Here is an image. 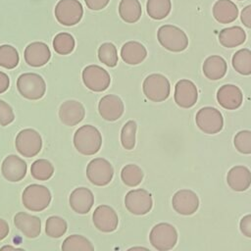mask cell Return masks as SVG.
<instances>
[{
  "instance_id": "6da1fadb",
  "label": "cell",
  "mask_w": 251,
  "mask_h": 251,
  "mask_svg": "<svg viewBox=\"0 0 251 251\" xmlns=\"http://www.w3.org/2000/svg\"><path fill=\"white\" fill-rule=\"evenodd\" d=\"M74 145L82 155H94L100 150L102 145L101 133L95 126L84 125L75 130Z\"/></svg>"
},
{
  "instance_id": "7a4b0ae2",
  "label": "cell",
  "mask_w": 251,
  "mask_h": 251,
  "mask_svg": "<svg viewBox=\"0 0 251 251\" xmlns=\"http://www.w3.org/2000/svg\"><path fill=\"white\" fill-rule=\"evenodd\" d=\"M159 43L172 52H181L188 46V38L185 32L173 25H164L157 31Z\"/></svg>"
},
{
  "instance_id": "3957f363",
  "label": "cell",
  "mask_w": 251,
  "mask_h": 251,
  "mask_svg": "<svg viewBox=\"0 0 251 251\" xmlns=\"http://www.w3.org/2000/svg\"><path fill=\"white\" fill-rule=\"evenodd\" d=\"M17 88L23 97L28 100H38L45 94L46 83L40 75L25 73L18 77Z\"/></svg>"
},
{
  "instance_id": "277c9868",
  "label": "cell",
  "mask_w": 251,
  "mask_h": 251,
  "mask_svg": "<svg viewBox=\"0 0 251 251\" xmlns=\"http://www.w3.org/2000/svg\"><path fill=\"white\" fill-rule=\"evenodd\" d=\"M149 241L151 245L159 251L171 250L176 244L177 231L171 224H157L150 230Z\"/></svg>"
},
{
  "instance_id": "5b68a950",
  "label": "cell",
  "mask_w": 251,
  "mask_h": 251,
  "mask_svg": "<svg viewBox=\"0 0 251 251\" xmlns=\"http://www.w3.org/2000/svg\"><path fill=\"white\" fill-rule=\"evenodd\" d=\"M24 206L32 212H40L46 209L51 202L50 190L40 184L26 186L22 195Z\"/></svg>"
},
{
  "instance_id": "8992f818",
  "label": "cell",
  "mask_w": 251,
  "mask_h": 251,
  "mask_svg": "<svg viewBox=\"0 0 251 251\" xmlns=\"http://www.w3.org/2000/svg\"><path fill=\"white\" fill-rule=\"evenodd\" d=\"M142 90L144 95L153 102L165 101L171 91V84L169 79L161 74H152L146 76L142 83Z\"/></svg>"
},
{
  "instance_id": "52a82bcc",
  "label": "cell",
  "mask_w": 251,
  "mask_h": 251,
  "mask_svg": "<svg viewBox=\"0 0 251 251\" xmlns=\"http://www.w3.org/2000/svg\"><path fill=\"white\" fill-rule=\"evenodd\" d=\"M15 145L17 151L22 156L31 158L40 152L42 139L36 130L32 128H25L17 134Z\"/></svg>"
},
{
  "instance_id": "ba28073f",
  "label": "cell",
  "mask_w": 251,
  "mask_h": 251,
  "mask_svg": "<svg viewBox=\"0 0 251 251\" xmlns=\"http://www.w3.org/2000/svg\"><path fill=\"white\" fill-rule=\"evenodd\" d=\"M198 128L207 134H216L223 129L224 118L222 113L214 107H203L195 116Z\"/></svg>"
},
{
  "instance_id": "9c48e42d",
  "label": "cell",
  "mask_w": 251,
  "mask_h": 251,
  "mask_svg": "<svg viewBox=\"0 0 251 251\" xmlns=\"http://www.w3.org/2000/svg\"><path fill=\"white\" fill-rule=\"evenodd\" d=\"M54 13L61 25L72 26L80 22L83 16V8L78 0H60Z\"/></svg>"
},
{
  "instance_id": "30bf717a",
  "label": "cell",
  "mask_w": 251,
  "mask_h": 251,
  "mask_svg": "<svg viewBox=\"0 0 251 251\" xmlns=\"http://www.w3.org/2000/svg\"><path fill=\"white\" fill-rule=\"evenodd\" d=\"M114 168L109 161L104 158L91 160L86 167V176L88 180L97 186H105L112 180Z\"/></svg>"
},
{
  "instance_id": "8fae6325",
  "label": "cell",
  "mask_w": 251,
  "mask_h": 251,
  "mask_svg": "<svg viewBox=\"0 0 251 251\" xmlns=\"http://www.w3.org/2000/svg\"><path fill=\"white\" fill-rule=\"evenodd\" d=\"M84 85L95 92L106 90L111 82L109 73L100 66L89 65L85 67L81 74Z\"/></svg>"
},
{
  "instance_id": "7c38bea8",
  "label": "cell",
  "mask_w": 251,
  "mask_h": 251,
  "mask_svg": "<svg viewBox=\"0 0 251 251\" xmlns=\"http://www.w3.org/2000/svg\"><path fill=\"white\" fill-rule=\"evenodd\" d=\"M125 205L126 210L133 215H145L152 209V195L143 188L132 189L126 193Z\"/></svg>"
},
{
  "instance_id": "4fadbf2b",
  "label": "cell",
  "mask_w": 251,
  "mask_h": 251,
  "mask_svg": "<svg viewBox=\"0 0 251 251\" xmlns=\"http://www.w3.org/2000/svg\"><path fill=\"white\" fill-rule=\"evenodd\" d=\"M172 205L176 213L189 216L198 210L199 198L197 194L190 189H180L174 194Z\"/></svg>"
},
{
  "instance_id": "5bb4252c",
  "label": "cell",
  "mask_w": 251,
  "mask_h": 251,
  "mask_svg": "<svg viewBox=\"0 0 251 251\" xmlns=\"http://www.w3.org/2000/svg\"><path fill=\"white\" fill-rule=\"evenodd\" d=\"M92 221L95 227L102 232H112L116 230L119 224L116 211L108 205L98 206L93 212Z\"/></svg>"
},
{
  "instance_id": "9a60e30c",
  "label": "cell",
  "mask_w": 251,
  "mask_h": 251,
  "mask_svg": "<svg viewBox=\"0 0 251 251\" xmlns=\"http://www.w3.org/2000/svg\"><path fill=\"white\" fill-rule=\"evenodd\" d=\"M174 99L181 108L188 109L195 105L198 99L196 85L189 79H180L176 83Z\"/></svg>"
},
{
  "instance_id": "2e32d148",
  "label": "cell",
  "mask_w": 251,
  "mask_h": 251,
  "mask_svg": "<svg viewBox=\"0 0 251 251\" xmlns=\"http://www.w3.org/2000/svg\"><path fill=\"white\" fill-rule=\"evenodd\" d=\"M125 106L123 100L115 94L103 96L98 104V112L100 116L109 122L119 120L124 114Z\"/></svg>"
},
{
  "instance_id": "e0dca14e",
  "label": "cell",
  "mask_w": 251,
  "mask_h": 251,
  "mask_svg": "<svg viewBox=\"0 0 251 251\" xmlns=\"http://www.w3.org/2000/svg\"><path fill=\"white\" fill-rule=\"evenodd\" d=\"M26 163L16 155H8L1 166L3 176L12 182L22 180L26 174Z\"/></svg>"
},
{
  "instance_id": "ac0fdd59",
  "label": "cell",
  "mask_w": 251,
  "mask_h": 251,
  "mask_svg": "<svg viewBox=\"0 0 251 251\" xmlns=\"http://www.w3.org/2000/svg\"><path fill=\"white\" fill-rule=\"evenodd\" d=\"M85 116V109L83 105L75 100L65 101L59 109V118L61 122L68 126H74L79 124Z\"/></svg>"
},
{
  "instance_id": "d6986e66",
  "label": "cell",
  "mask_w": 251,
  "mask_h": 251,
  "mask_svg": "<svg viewBox=\"0 0 251 251\" xmlns=\"http://www.w3.org/2000/svg\"><path fill=\"white\" fill-rule=\"evenodd\" d=\"M25 61L31 67H42L48 63L51 58V52L44 42H32L28 44L24 53Z\"/></svg>"
},
{
  "instance_id": "ffe728a7",
  "label": "cell",
  "mask_w": 251,
  "mask_h": 251,
  "mask_svg": "<svg viewBox=\"0 0 251 251\" xmlns=\"http://www.w3.org/2000/svg\"><path fill=\"white\" fill-rule=\"evenodd\" d=\"M242 100V92L234 84H225L218 89L217 101L224 109L235 110L241 106Z\"/></svg>"
},
{
  "instance_id": "44dd1931",
  "label": "cell",
  "mask_w": 251,
  "mask_h": 251,
  "mask_svg": "<svg viewBox=\"0 0 251 251\" xmlns=\"http://www.w3.org/2000/svg\"><path fill=\"white\" fill-rule=\"evenodd\" d=\"M14 225L27 238H35L41 232V220L25 212H19L14 217Z\"/></svg>"
},
{
  "instance_id": "7402d4cb",
  "label": "cell",
  "mask_w": 251,
  "mask_h": 251,
  "mask_svg": "<svg viewBox=\"0 0 251 251\" xmlns=\"http://www.w3.org/2000/svg\"><path fill=\"white\" fill-rule=\"evenodd\" d=\"M69 203L71 208L77 214H87L94 204V196L90 189L77 187L70 195Z\"/></svg>"
},
{
  "instance_id": "603a6c76",
  "label": "cell",
  "mask_w": 251,
  "mask_h": 251,
  "mask_svg": "<svg viewBox=\"0 0 251 251\" xmlns=\"http://www.w3.org/2000/svg\"><path fill=\"white\" fill-rule=\"evenodd\" d=\"M226 182L234 191H245L251 184V172L245 166H234L227 173Z\"/></svg>"
},
{
  "instance_id": "cb8c5ba5",
  "label": "cell",
  "mask_w": 251,
  "mask_h": 251,
  "mask_svg": "<svg viewBox=\"0 0 251 251\" xmlns=\"http://www.w3.org/2000/svg\"><path fill=\"white\" fill-rule=\"evenodd\" d=\"M146 56L147 50L140 42L127 41L122 46V60L128 65H138L145 60Z\"/></svg>"
},
{
  "instance_id": "d4e9b609",
  "label": "cell",
  "mask_w": 251,
  "mask_h": 251,
  "mask_svg": "<svg viewBox=\"0 0 251 251\" xmlns=\"http://www.w3.org/2000/svg\"><path fill=\"white\" fill-rule=\"evenodd\" d=\"M213 16L221 24H229L238 17L237 6L230 0H218L213 5Z\"/></svg>"
},
{
  "instance_id": "484cf974",
  "label": "cell",
  "mask_w": 251,
  "mask_h": 251,
  "mask_svg": "<svg viewBox=\"0 0 251 251\" xmlns=\"http://www.w3.org/2000/svg\"><path fill=\"white\" fill-rule=\"evenodd\" d=\"M227 66L226 60L219 55H212L206 58L203 63V74L211 80H218L226 74Z\"/></svg>"
},
{
  "instance_id": "4316f807",
  "label": "cell",
  "mask_w": 251,
  "mask_h": 251,
  "mask_svg": "<svg viewBox=\"0 0 251 251\" xmlns=\"http://www.w3.org/2000/svg\"><path fill=\"white\" fill-rule=\"evenodd\" d=\"M246 40L244 29L238 25L226 27L219 32V41L221 45L226 48H233L243 44Z\"/></svg>"
},
{
  "instance_id": "83f0119b",
  "label": "cell",
  "mask_w": 251,
  "mask_h": 251,
  "mask_svg": "<svg viewBox=\"0 0 251 251\" xmlns=\"http://www.w3.org/2000/svg\"><path fill=\"white\" fill-rule=\"evenodd\" d=\"M141 4L138 0H121L119 4L120 17L126 23H136L141 17Z\"/></svg>"
},
{
  "instance_id": "f1b7e54d",
  "label": "cell",
  "mask_w": 251,
  "mask_h": 251,
  "mask_svg": "<svg viewBox=\"0 0 251 251\" xmlns=\"http://www.w3.org/2000/svg\"><path fill=\"white\" fill-rule=\"evenodd\" d=\"M231 65L240 75H251V50L242 48L236 51L232 56Z\"/></svg>"
},
{
  "instance_id": "f546056e",
  "label": "cell",
  "mask_w": 251,
  "mask_h": 251,
  "mask_svg": "<svg viewBox=\"0 0 251 251\" xmlns=\"http://www.w3.org/2000/svg\"><path fill=\"white\" fill-rule=\"evenodd\" d=\"M172 9L171 0H147L146 11L153 20H163L169 16Z\"/></svg>"
},
{
  "instance_id": "4dcf8cb0",
  "label": "cell",
  "mask_w": 251,
  "mask_h": 251,
  "mask_svg": "<svg viewBox=\"0 0 251 251\" xmlns=\"http://www.w3.org/2000/svg\"><path fill=\"white\" fill-rule=\"evenodd\" d=\"M143 176L144 174L141 168L135 164L126 165L121 172L122 181L129 187H134L140 184L143 179Z\"/></svg>"
},
{
  "instance_id": "1f68e13d",
  "label": "cell",
  "mask_w": 251,
  "mask_h": 251,
  "mask_svg": "<svg viewBox=\"0 0 251 251\" xmlns=\"http://www.w3.org/2000/svg\"><path fill=\"white\" fill-rule=\"evenodd\" d=\"M62 250L64 251H93L92 243L84 236L79 234H73L68 236L63 244Z\"/></svg>"
},
{
  "instance_id": "d6a6232c",
  "label": "cell",
  "mask_w": 251,
  "mask_h": 251,
  "mask_svg": "<svg viewBox=\"0 0 251 251\" xmlns=\"http://www.w3.org/2000/svg\"><path fill=\"white\" fill-rule=\"evenodd\" d=\"M75 38L68 32H60L53 39V48L60 55H68L75 49Z\"/></svg>"
},
{
  "instance_id": "836d02e7",
  "label": "cell",
  "mask_w": 251,
  "mask_h": 251,
  "mask_svg": "<svg viewBox=\"0 0 251 251\" xmlns=\"http://www.w3.org/2000/svg\"><path fill=\"white\" fill-rule=\"evenodd\" d=\"M53 173L54 167L46 159H39L31 164L30 174L37 180H47L53 176Z\"/></svg>"
},
{
  "instance_id": "e575fe53",
  "label": "cell",
  "mask_w": 251,
  "mask_h": 251,
  "mask_svg": "<svg viewBox=\"0 0 251 251\" xmlns=\"http://www.w3.org/2000/svg\"><path fill=\"white\" fill-rule=\"evenodd\" d=\"M67 228V222L61 217L51 216L46 220L45 232L49 237L59 238L66 233Z\"/></svg>"
},
{
  "instance_id": "d590c367",
  "label": "cell",
  "mask_w": 251,
  "mask_h": 251,
  "mask_svg": "<svg viewBox=\"0 0 251 251\" xmlns=\"http://www.w3.org/2000/svg\"><path fill=\"white\" fill-rule=\"evenodd\" d=\"M20 61L19 53L15 47L8 44L0 46V66L11 70L18 66Z\"/></svg>"
},
{
  "instance_id": "8d00e7d4",
  "label": "cell",
  "mask_w": 251,
  "mask_h": 251,
  "mask_svg": "<svg viewBox=\"0 0 251 251\" xmlns=\"http://www.w3.org/2000/svg\"><path fill=\"white\" fill-rule=\"evenodd\" d=\"M98 59L104 65L113 68L118 64V52L116 46L111 42H105L98 48Z\"/></svg>"
},
{
  "instance_id": "74e56055",
  "label": "cell",
  "mask_w": 251,
  "mask_h": 251,
  "mask_svg": "<svg viewBox=\"0 0 251 251\" xmlns=\"http://www.w3.org/2000/svg\"><path fill=\"white\" fill-rule=\"evenodd\" d=\"M137 125L134 121H127L121 130V143L126 150H132L135 146Z\"/></svg>"
},
{
  "instance_id": "f35d334b",
  "label": "cell",
  "mask_w": 251,
  "mask_h": 251,
  "mask_svg": "<svg viewBox=\"0 0 251 251\" xmlns=\"http://www.w3.org/2000/svg\"><path fill=\"white\" fill-rule=\"evenodd\" d=\"M233 143L238 152L242 154H251V131H238L233 138Z\"/></svg>"
},
{
  "instance_id": "ab89813d",
  "label": "cell",
  "mask_w": 251,
  "mask_h": 251,
  "mask_svg": "<svg viewBox=\"0 0 251 251\" xmlns=\"http://www.w3.org/2000/svg\"><path fill=\"white\" fill-rule=\"evenodd\" d=\"M15 120V114L12 107L5 101L0 99V125L6 126L13 123Z\"/></svg>"
},
{
  "instance_id": "60d3db41",
  "label": "cell",
  "mask_w": 251,
  "mask_h": 251,
  "mask_svg": "<svg viewBox=\"0 0 251 251\" xmlns=\"http://www.w3.org/2000/svg\"><path fill=\"white\" fill-rule=\"evenodd\" d=\"M239 228L243 235L251 238V214L242 217L239 223Z\"/></svg>"
},
{
  "instance_id": "b9f144b4",
  "label": "cell",
  "mask_w": 251,
  "mask_h": 251,
  "mask_svg": "<svg viewBox=\"0 0 251 251\" xmlns=\"http://www.w3.org/2000/svg\"><path fill=\"white\" fill-rule=\"evenodd\" d=\"M110 0H84L87 8L93 11H99L104 9L108 4Z\"/></svg>"
},
{
  "instance_id": "7bdbcfd3",
  "label": "cell",
  "mask_w": 251,
  "mask_h": 251,
  "mask_svg": "<svg viewBox=\"0 0 251 251\" xmlns=\"http://www.w3.org/2000/svg\"><path fill=\"white\" fill-rule=\"evenodd\" d=\"M240 21L246 27L251 28V4L241 10Z\"/></svg>"
},
{
  "instance_id": "ee69618b",
  "label": "cell",
  "mask_w": 251,
  "mask_h": 251,
  "mask_svg": "<svg viewBox=\"0 0 251 251\" xmlns=\"http://www.w3.org/2000/svg\"><path fill=\"white\" fill-rule=\"evenodd\" d=\"M10 85V78L8 75L0 71V94L5 92Z\"/></svg>"
},
{
  "instance_id": "f6af8a7d",
  "label": "cell",
  "mask_w": 251,
  "mask_h": 251,
  "mask_svg": "<svg viewBox=\"0 0 251 251\" xmlns=\"http://www.w3.org/2000/svg\"><path fill=\"white\" fill-rule=\"evenodd\" d=\"M9 233V226L8 223L3 220L0 219V241L3 240Z\"/></svg>"
},
{
  "instance_id": "bcb514c9",
  "label": "cell",
  "mask_w": 251,
  "mask_h": 251,
  "mask_svg": "<svg viewBox=\"0 0 251 251\" xmlns=\"http://www.w3.org/2000/svg\"><path fill=\"white\" fill-rule=\"evenodd\" d=\"M135 249H141V250H149L148 248H146V247H131V248H129L128 250H135Z\"/></svg>"
},
{
  "instance_id": "7dc6e473",
  "label": "cell",
  "mask_w": 251,
  "mask_h": 251,
  "mask_svg": "<svg viewBox=\"0 0 251 251\" xmlns=\"http://www.w3.org/2000/svg\"><path fill=\"white\" fill-rule=\"evenodd\" d=\"M1 249H2V250H5V249H12V250H15V249H19V248L12 247V246H3Z\"/></svg>"
},
{
  "instance_id": "c3c4849f",
  "label": "cell",
  "mask_w": 251,
  "mask_h": 251,
  "mask_svg": "<svg viewBox=\"0 0 251 251\" xmlns=\"http://www.w3.org/2000/svg\"><path fill=\"white\" fill-rule=\"evenodd\" d=\"M239 1H241V0H239Z\"/></svg>"
}]
</instances>
